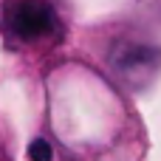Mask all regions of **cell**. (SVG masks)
<instances>
[{
  "label": "cell",
  "instance_id": "cell-1",
  "mask_svg": "<svg viewBox=\"0 0 161 161\" xmlns=\"http://www.w3.org/2000/svg\"><path fill=\"white\" fill-rule=\"evenodd\" d=\"M8 25L20 40H42L57 31V14L42 0H23L11 8Z\"/></svg>",
  "mask_w": 161,
  "mask_h": 161
},
{
  "label": "cell",
  "instance_id": "cell-2",
  "mask_svg": "<svg viewBox=\"0 0 161 161\" xmlns=\"http://www.w3.org/2000/svg\"><path fill=\"white\" fill-rule=\"evenodd\" d=\"M158 65H161V51L147 48V45H130V48L119 51V57H116V71L130 82L150 76Z\"/></svg>",
  "mask_w": 161,
  "mask_h": 161
},
{
  "label": "cell",
  "instance_id": "cell-3",
  "mask_svg": "<svg viewBox=\"0 0 161 161\" xmlns=\"http://www.w3.org/2000/svg\"><path fill=\"white\" fill-rule=\"evenodd\" d=\"M28 158H31V161H51V158H54L51 144H48L45 139H34V142L28 144Z\"/></svg>",
  "mask_w": 161,
  "mask_h": 161
}]
</instances>
